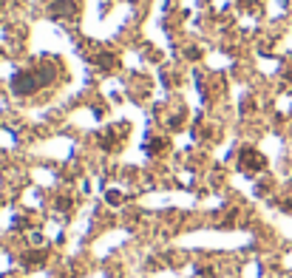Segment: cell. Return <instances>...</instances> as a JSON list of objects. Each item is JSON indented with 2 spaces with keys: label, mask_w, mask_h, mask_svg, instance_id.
<instances>
[{
  "label": "cell",
  "mask_w": 292,
  "mask_h": 278,
  "mask_svg": "<svg viewBox=\"0 0 292 278\" xmlns=\"http://www.w3.org/2000/svg\"><path fill=\"white\" fill-rule=\"evenodd\" d=\"M43 88V82H40L37 71H17L14 77H11V91L17 94V97H29V94H37Z\"/></svg>",
  "instance_id": "obj_1"
},
{
  "label": "cell",
  "mask_w": 292,
  "mask_h": 278,
  "mask_svg": "<svg viewBox=\"0 0 292 278\" xmlns=\"http://www.w3.org/2000/svg\"><path fill=\"white\" fill-rule=\"evenodd\" d=\"M238 168L247 170V173H261V170L267 168V159L255 148H241V153H238Z\"/></svg>",
  "instance_id": "obj_2"
},
{
  "label": "cell",
  "mask_w": 292,
  "mask_h": 278,
  "mask_svg": "<svg viewBox=\"0 0 292 278\" xmlns=\"http://www.w3.org/2000/svg\"><path fill=\"white\" fill-rule=\"evenodd\" d=\"M51 20H74L77 17V3L74 0H54L49 6Z\"/></svg>",
  "instance_id": "obj_3"
},
{
  "label": "cell",
  "mask_w": 292,
  "mask_h": 278,
  "mask_svg": "<svg viewBox=\"0 0 292 278\" xmlns=\"http://www.w3.org/2000/svg\"><path fill=\"white\" fill-rule=\"evenodd\" d=\"M43 261H46V253H40V250H31V253H26V256H23V267L34 270V267H40Z\"/></svg>",
  "instance_id": "obj_4"
},
{
  "label": "cell",
  "mask_w": 292,
  "mask_h": 278,
  "mask_svg": "<svg viewBox=\"0 0 292 278\" xmlns=\"http://www.w3.org/2000/svg\"><path fill=\"white\" fill-rule=\"evenodd\" d=\"M165 148H167V139H165V137H153V139H147V145H145V150L150 153V156L162 153Z\"/></svg>",
  "instance_id": "obj_5"
},
{
  "label": "cell",
  "mask_w": 292,
  "mask_h": 278,
  "mask_svg": "<svg viewBox=\"0 0 292 278\" xmlns=\"http://www.w3.org/2000/svg\"><path fill=\"white\" fill-rule=\"evenodd\" d=\"M37 77H40L43 85H51V82H54V69L46 63V66H40V69H37Z\"/></svg>",
  "instance_id": "obj_6"
},
{
  "label": "cell",
  "mask_w": 292,
  "mask_h": 278,
  "mask_svg": "<svg viewBox=\"0 0 292 278\" xmlns=\"http://www.w3.org/2000/svg\"><path fill=\"white\" fill-rule=\"evenodd\" d=\"M97 66L99 69H111V66H114V54H108V51L97 54Z\"/></svg>",
  "instance_id": "obj_7"
},
{
  "label": "cell",
  "mask_w": 292,
  "mask_h": 278,
  "mask_svg": "<svg viewBox=\"0 0 292 278\" xmlns=\"http://www.w3.org/2000/svg\"><path fill=\"white\" fill-rule=\"evenodd\" d=\"M108 205H122V193L111 190V193H108Z\"/></svg>",
  "instance_id": "obj_8"
},
{
  "label": "cell",
  "mask_w": 292,
  "mask_h": 278,
  "mask_svg": "<svg viewBox=\"0 0 292 278\" xmlns=\"http://www.w3.org/2000/svg\"><path fill=\"white\" fill-rule=\"evenodd\" d=\"M57 208H60V210H69V208H71V202H69V199H66V196H63V199H60V202H57Z\"/></svg>",
  "instance_id": "obj_9"
},
{
  "label": "cell",
  "mask_w": 292,
  "mask_h": 278,
  "mask_svg": "<svg viewBox=\"0 0 292 278\" xmlns=\"http://www.w3.org/2000/svg\"><path fill=\"white\" fill-rule=\"evenodd\" d=\"M238 3H241V6H247V9H250V6H255V3H261V0H238Z\"/></svg>",
  "instance_id": "obj_10"
}]
</instances>
